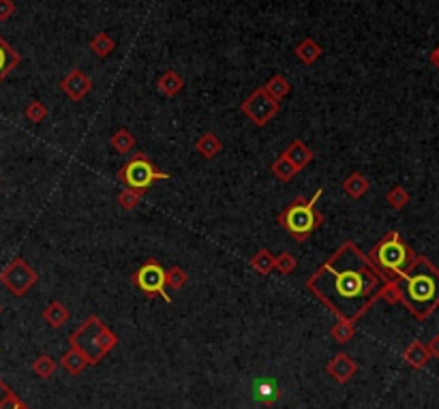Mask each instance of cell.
Returning a JSON list of instances; mask_svg holds the SVG:
<instances>
[{"label":"cell","mask_w":439,"mask_h":409,"mask_svg":"<svg viewBox=\"0 0 439 409\" xmlns=\"http://www.w3.org/2000/svg\"><path fill=\"white\" fill-rule=\"evenodd\" d=\"M388 281L354 242H345L315 270L306 287L335 315L356 321L380 298Z\"/></svg>","instance_id":"1"},{"label":"cell","mask_w":439,"mask_h":409,"mask_svg":"<svg viewBox=\"0 0 439 409\" xmlns=\"http://www.w3.org/2000/svg\"><path fill=\"white\" fill-rule=\"evenodd\" d=\"M401 303L415 319H427L439 307V270L424 255H415V262L397 278Z\"/></svg>","instance_id":"2"},{"label":"cell","mask_w":439,"mask_h":409,"mask_svg":"<svg viewBox=\"0 0 439 409\" xmlns=\"http://www.w3.org/2000/svg\"><path fill=\"white\" fill-rule=\"evenodd\" d=\"M368 260L375 264V268L390 281H397V278L415 262V253L405 245L399 231H390L384 236V240L375 245V249L371 251Z\"/></svg>","instance_id":"3"},{"label":"cell","mask_w":439,"mask_h":409,"mask_svg":"<svg viewBox=\"0 0 439 409\" xmlns=\"http://www.w3.org/2000/svg\"><path fill=\"white\" fill-rule=\"evenodd\" d=\"M116 343V334L109 332L107 326L97 317H88L86 324L71 334V348L82 352L88 364H97Z\"/></svg>","instance_id":"4"},{"label":"cell","mask_w":439,"mask_h":409,"mask_svg":"<svg viewBox=\"0 0 439 409\" xmlns=\"http://www.w3.org/2000/svg\"><path fill=\"white\" fill-rule=\"evenodd\" d=\"M319 196H321V189L309 202L296 200L292 206H288V210L281 214V219H279L281 225L288 229L296 240H304L306 236H309L321 223V214L315 210V202H317Z\"/></svg>","instance_id":"5"},{"label":"cell","mask_w":439,"mask_h":409,"mask_svg":"<svg viewBox=\"0 0 439 409\" xmlns=\"http://www.w3.org/2000/svg\"><path fill=\"white\" fill-rule=\"evenodd\" d=\"M120 180L133 191H146L148 187H152L155 180H165L169 178L163 171H159L155 165H152L144 155H138L136 159H131L122 169H120Z\"/></svg>","instance_id":"6"},{"label":"cell","mask_w":439,"mask_h":409,"mask_svg":"<svg viewBox=\"0 0 439 409\" xmlns=\"http://www.w3.org/2000/svg\"><path fill=\"white\" fill-rule=\"evenodd\" d=\"M133 283L146 294V296H161L167 303H171V298L165 292L167 285V272L157 264V262H146L133 276Z\"/></svg>","instance_id":"7"},{"label":"cell","mask_w":439,"mask_h":409,"mask_svg":"<svg viewBox=\"0 0 439 409\" xmlns=\"http://www.w3.org/2000/svg\"><path fill=\"white\" fill-rule=\"evenodd\" d=\"M0 281L3 285L13 294V296H24L37 281V274L35 270L24 262V260H13L5 270L0 274Z\"/></svg>","instance_id":"8"},{"label":"cell","mask_w":439,"mask_h":409,"mask_svg":"<svg viewBox=\"0 0 439 409\" xmlns=\"http://www.w3.org/2000/svg\"><path fill=\"white\" fill-rule=\"evenodd\" d=\"M243 110H245V114L251 116L257 124H263V122H268V120L277 114L279 103H277V99H272L266 91L259 88V91H255V93L245 101Z\"/></svg>","instance_id":"9"},{"label":"cell","mask_w":439,"mask_h":409,"mask_svg":"<svg viewBox=\"0 0 439 409\" xmlns=\"http://www.w3.org/2000/svg\"><path fill=\"white\" fill-rule=\"evenodd\" d=\"M326 371L335 377V381L347 383L351 377L358 373V364H356V360H351L347 354H339V356H335L330 362H328Z\"/></svg>","instance_id":"10"},{"label":"cell","mask_w":439,"mask_h":409,"mask_svg":"<svg viewBox=\"0 0 439 409\" xmlns=\"http://www.w3.org/2000/svg\"><path fill=\"white\" fill-rule=\"evenodd\" d=\"M62 91L67 93L71 99H82V97H86L88 93H91V86H93V82L88 79V75L86 73H82L80 69H73L67 77L62 79Z\"/></svg>","instance_id":"11"},{"label":"cell","mask_w":439,"mask_h":409,"mask_svg":"<svg viewBox=\"0 0 439 409\" xmlns=\"http://www.w3.org/2000/svg\"><path fill=\"white\" fill-rule=\"evenodd\" d=\"M253 399L259 401L261 405H274L281 399L279 383L274 379H259L253 386Z\"/></svg>","instance_id":"12"},{"label":"cell","mask_w":439,"mask_h":409,"mask_svg":"<svg viewBox=\"0 0 439 409\" xmlns=\"http://www.w3.org/2000/svg\"><path fill=\"white\" fill-rule=\"evenodd\" d=\"M21 56L9 46V43L0 37V82H3L13 69H17Z\"/></svg>","instance_id":"13"},{"label":"cell","mask_w":439,"mask_h":409,"mask_svg":"<svg viewBox=\"0 0 439 409\" xmlns=\"http://www.w3.org/2000/svg\"><path fill=\"white\" fill-rule=\"evenodd\" d=\"M403 358H405V362L409 364L411 369H424L427 364H429V360H431V354H429V350H427L424 343L413 341L411 345L405 350Z\"/></svg>","instance_id":"14"},{"label":"cell","mask_w":439,"mask_h":409,"mask_svg":"<svg viewBox=\"0 0 439 409\" xmlns=\"http://www.w3.org/2000/svg\"><path fill=\"white\" fill-rule=\"evenodd\" d=\"M60 367H62L64 371H69L71 375H77V373H82V371L88 367V360L84 358V354H82V352H77L75 348H71L67 354L62 356Z\"/></svg>","instance_id":"15"},{"label":"cell","mask_w":439,"mask_h":409,"mask_svg":"<svg viewBox=\"0 0 439 409\" xmlns=\"http://www.w3.org/2000/svg\"><path fill=\"white\" fill-rule=\"evenodd\" d=\"M0 409H30V407L9 388L5 379H0Z\"/></svg>","instance_id":"16"},{"label":"cell","mask_w":439,"mask_h":409,"mask_svg":"<svg viewBox=\"0 0 439 409\" xmlns=\"http://www.w3.org/2000/svg\"><path fill=\"white\" fill-rule=\"evenodd\" d=\"M285 157H288V161L296 167V169H300L302 165H306L311 161V150L306 148V146H302L300 142H294L292 144V148L288 150V153H285Z\"/></svg>","instance_id":"17"},{"label":"cell","mask_w":439,"mask_h":409,"mask_svg":"<svg viewBox=\"0 0 439 409\" xmlns=\"http://www.w3.org/2000/svg\"><path fill=\"white\" fill-rule=\"evenodd\" d=\"M43 319H46L52 328H60L64 321L69 319V311L64 309L60 303H52L46 311H43Z\"/></svg>","instance_id":"18"},{"label":"cell","mask_w":439,"mask_h":409,"mask_svg":"<svg viewBox=\"0 0 439 409\" xmlns=\"http://www.w3.org/2000/svg\"><path fill=\"white\" fill-rule=\"evenodd\" d=\"M296 56L304 62V64H311L315 62L319 56H321V48L317 46V43L313 39H304L300 46L296 48Z\"/></svg>","instance_id":"19"},{"label":"cell","mask_w":439,"mask_h":409,"mask_svg":"<svg viewBox=\"0 0 439 409\" xmlns=\"http://www.w3.org/2000/svg\"><path fill=\"white\" fill-rule=\"evenodd\" d=\"M114 48H116V43H114V39L109 37V35H105V32H99L93 41H91V50L99 56V58H105V56H109L114 52Z\"/></svg>","instance_id":"20"},{"label":"cell","mask_w":439,"mask_h":409,"mask_svg":"<svg viewBox=\"0 0 439 409\" xmlns=\"http://www.w3.org/2000/svg\"><path fill=\"white\" fill-rule=\"evenodd\" d=\"M180 88H183V79H180L178 73L167 71L165 75H161V79H159V91H161L163 95L171 97V95L178 93Z\"/></svg>","instance_id":"21"},{"label":"cell","mask_w":439,"mask_h":409,"mask_svg":"<svg viewBox=\"0 0 439 409\" xmlns=\"http://www.w3.org/2000/svg\"><path fill=\"white\" fill-rule=\"evenodd\" d=\"M368 189V180L360 174H351L347 180H345V191H347V196L351 198H362L364 193Z\"/></svg>","instance_id":"22"},{"label":"cell","mask_w":439,"mask_h":409,"mask_svg":"<svg viewBox=\"0 0 439 409\" xmlns=\"http://www.w3.org/2000/svg\"><path fill=\"white\" fill-rule=\"evenodd\" d=\"M32 371L37 377L41 379H48L56 373V362L50 358V356H39L35 362H32Z\"/></svg>","instance_id":"23"},{"label":"cell","mask_w":439,"mask_h":409,"mask_svg":"<svg viewBox=\"0 0 439 409\" xmlns=\"http://www.w3.org/2000/svg\"><path fill=\"white\" fill-rule=\"evenodd\" d=\"M263 91H266L272 99L279 101L281 97H285L290 93V82L285 77H281V75H274V77H270V82L266 84V88H263Z\"/></svg>","instance_id":"24"},{"label":"cell","mask_w":439,"mask_h":409,"mask_svg":"<svg viewBox=\"0 0 439 409\" xmlns=\"http://www.w3.org/2000/svg\"><path fill=\"white\" fill-rule=\"evenodd\" d=\"M197 150H200V153L204 155V157H214L216 153H218V150H221V142H218L214 135H204L200 142H197Z\"/></svg>","instance_id":"25"},{"label":"cell","mask_w":439,"mask_h":409,"mask_svg":"<svg viewBox=\"0 0 439 409\" xmlns=\"http://www.w3.org/2000/svg\"><path fill=\"white\" fill-rule=\"evenodd\" d=\"M354 324L356 321H347V319H341V324H337L333 328V339L337 343H347L351 336H354Z\"/></svg>","instance_id":"26"},{"label":"cell","mask_w":439,"mask_h":409,"mask_svg":"<svg viewBox=\"0 0 439 409\" xmlns=\"http://www.w3.org/2000/svg\"><path fill=\"white\" fill-rule=\"evenodd\" d=\"M386 200L392 208H405L409 204V193L403 187H394V189H390Z\"/></svg>","instance_id":"27"},{"label":"cell","mask_w":439,"mask_h":409,"mask_svg":"<svg viewBox=\"0 0 439 409\" xmlns=\"http://www.w3.org/2000/svg\"><path fill=\"white\" fill-rule=\"evenodd\" d=\"M253 268L261 274H266L270 272V268H274V260H272V255L268 251H259L257 257H253Z\"/></svg>","instance_id":"28"},{"label":"cell","mask_w":439,"mask_h":409,"mask_svg":"<svg viewBox=\"0 0 439 409\" xmlns=\"http://www.w3.org/2000/svg\"><path fill=\"white\" fill-rule=\"evenodd\" d=\"M274 171H277V176L279 178H283V180H292L294 176H296V167L288 161V157H283L281 161H277L274 163Z\"/></svg>","instance_id":"29"},{"label":"cell","mask_w":439,"mask_h":409,"mask_svg":"<svg viewBox=\"0 0 439 409\" xmlns=\"http://www.w3.org/2000/svg\"><path fill=\"white\" fill-rule=\"evenodd\" d=\"M26 118L28 120H32V122H41L43 118H46V114H48V110H46V105H43L41 101H32L28 107H26Z\"/></svg>","instance_id":"30"},{"label":"cell","mask_w":439,"mask_h":409,"mask_svg":"<svg viewBox=\"0 0 439 409\" xmlns=\"http://www.w3.org/2000/svg\"><path fill=\"white\" fill-rule=\"evenodd\" d=\"M112 144H114V148H118V150H122V153H127L129 148H133V144H136V140H133V135H131L129 131H118L114 137H112Z\"/></svg>","instance_id":"31"},{"label":"cell","mask_w":439,"mask_h":409,"mask_svg":"<svg viewBox=\"0 0 439 409\" xmlns=\"http://www.w3.org/2000/svg\"><path fill=\"white\" fill-rule=\"evenodd\" d=\"M138 202H140V191L129 189L127 193H122V196H120V204H122L124 208H133Z\"/></svg>","instance_id":"32"},{"label":"cell","mask_w":439,"mask_h":409,"mask_svg":"<svg viewBox=\"0 0 439 409\" xmlns=\"http://www.w3.org/2000/svg\"><path fill=\"white\" fill-rule=\"evenodd\" d=\"M167 281H169L174 287H180V285H185V281H187V274H185L180 268H174V270L167 272Z\"/></svg>","instance_id":"33"},{"label":"cell","mask_w":439,"mask_h":409,"mask_svg":"<svg viewBox=\"0 0 439 409\" xmlns=\"http://www.w3.org/2000/svg\"><path fill=\"white\" fill-rule=\"evenodd\" d=\"M15 13V3L13 0H0V21L9 19Z\"/></svg>","instance_id":"34"},{"label":"cell","mask_w":439,"mask_h":409,"mask_svg":"<svg viewBox=\"0 0 439 409\" xmlns=\"http://www.w3.org/2000/svg\"><path fill=\"white\" fill-rule=\"evenodd\" d=\"M274 266H277L279 270H283V272H292L296 264H294V260H292V255H281V260L274 262Z\"/></svg>","instance_id":"35"},{"label":"cell","mask_w":439,"mask_h":409,"mask_svg":"<svg viewBox=\"0 0 439 409\" xmlns=\"http://www.w3.org/2000/svg\"><path fill=\"white\" fill-rule=\"evenodd\" d=\"M427 350L431 354V358H439V334H435L429 343H427Z\"/></svg>","instance_id":"36"},{"label":"cell","mask_w":439,"mask_h":409,"mask_svg":"<svg viewBox=\"0 0 439 409\" xmlns=\"http://www.w3.org/2000/svg\"><path fill=\"white\" fill-rule=\"evenodd\" d=\"M431 64H433L435 69H439V46L431 52Z\"/></svg>","instance_id":"37"},{"label":"cell","mask_w":439,"mask_h":409,"mask_svg":"<svg viewBox=\"0 0 439 409\" xmlns=\"http://www.w3.org/2000/svg\"><path fill=\"white\" fill-rule=\"evenodd\" d=\"M0 311H3V309H0Z\"/></svg>","instance_id":"38"}]
</instances>
